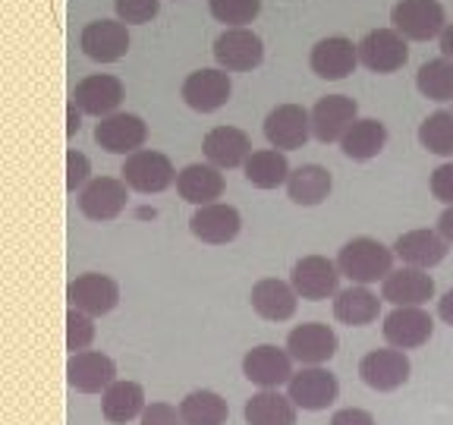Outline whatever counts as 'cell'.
<instances>
[{
	"instance_id": "obj_23",
	"label": "cell",
	"mask_w": 453,
	"mask_h": 425,
	"mask_svg": "<svg viewBox=\"0 0 453 425\" xmlns=\"http://www.w3.org/2000/svg\"><path fill=\"white\" fill-rule=\"evenodd\" d=\"M381 299L396 305H425L428 299H434V277L422 268H396L388 274V281H381Z\"/></svg>"
},
{
	"instance_id": "obj_3",
	"label": "cell",
	"mask_w": 453,
	"mask_h": 425,
	"mask_svg": "<svg viewBox=\"0 0 453 425\" xmlns=\"http://www.w3.org/2000/svg\"><path fill=\"white\" fill-rule=\"evenodd\" d=\"M390 22L406 42H432L447 28V13L438 0H400L390 10Z\"/></svg>"
},
{
	"instance_id": "obj_6",
	"label": "cell",
	"mask_w": 453,
	"mask_h": 425,
	"mask_svg": "<svg viewBox=\"0 0 453 425\" xmlns=\"http://www.w3.org/2000/svg\"><path fill=\"white\" fill-rule=\"evenodd\" d=\"M287 397H290L296 410L305 413H321L340 397V382L334 372L321 366H303L293 372L290 384H287Z\"/></svg>"
},
{
	"instance_id": "obj_5",
	"label": "cell",
	"mask_w": 453,
	"mask_h": 425,
	"mask_svg": "<svg viewBox=\"0 0 453 425\" xmlns=\"http://www.w3.org/2000/svg\"><path fill=\"white\" fill-rule=\"evenodd\" d=\"M66 303H70V309H79L98 319V315H107L120 305V283L107 274H98V271H85V274L70 281Z\"/></svg>"
},
{
	"instance_id": "obj_7",
	"label": "cell",
	"mask_w": 453,
	"mask_h": 425,
	"mask_svg": "<svg viewBox=\"0 0 453 425\" xmlns=\"http://www.w3.org/2000/svg\"><path fill=\"white\" fill-rule=\"evenodd\" d=\"M214 60L226 73H252L265 60V42L252 28H224L214 38Z\"/></svg>"
},
{
	"instance_id": "obj_45",
	"label": "cell",
	"mask_w": 453,
	"mask_h": 425,
	"mask_svg": "<svg viewBox=\"0 0 453 425\" xmlns=\"http://www.w3.org/2000/svg\"><path fill=\"white\" fill-rule=\"evenodd\" d=\"M438 315H441V321H447V325L453 328V290H447L444 297L438 299Z\"/></svg>"
},
{
	"instance_id": "obj_47",
	"label": "cell",
	"mask_w": 453,
	"mask_h": 425,
	"mask_svg": "<svg viewBox=\"0 0 453 425\" xmlns=\"http://www.w3.org/2000/svg\"><path fill=\"white\" fill-rule=\"evenodd\" d=\"M79 127H82V111H79L76 104H70V127H66V133L76 135V133H79Z\"/></svg>"
},
{
	"instance_id": "obj_32",
	"label": "cell",
	"mask_w": 453,
	"mask_h": 425,
	"mask_svg": "<svg viewBox=\"0 0 453 425\" xmlns=\"http://www.w3.org/2000/svg\"><path fill=\"white\" fill-rule=\"evenodd\" d=\"M249 425H296V404L280 390H258L242 410Z\"/></svg>"
},
{
	"instance_id": "obj_22",
	"label": "cell",
	"mask_w": 453,
	"mask_h": 425,
	"mask_svg": "<svg viewBox=\"0 0 453 425\" xmlns=\"http://www.w3.org/2000/svg\"><path fill=\"white\" fill-rule=\"evenodd\" d=\"M242 218L234 205H224V202H214V205L196 208V214L189 218V230L196 240L208 243V246H226L240 236Z\"/></svg>"
},
{
	"instance_id": "obj_41",
	"label": "cell",
	"mask_w": 453,
	"mask_h": 425,
	"mask_svg": "<svg viewBox=\"0 0 453 425\" xmlns=\"http://www.w3.org/2000/svg\"><path fill=\"white\" fill-rule=\"evenodd\" d=\"M139 425H186L180 410H173L170 404H149L142 413Z\"/></svg>"
},
{
	"instance_id": "obj_33",
	"label": "cell",
	"mask_w": 453,
	"mask_h": 425,
	"mask_svg": "<svg viewBox=\"0 0 453 425\" xmlns=\"http://www.w3.org/2000/svg\"><path fill=\"white\" fill-rule=\"evenodd\" d=\"M242 174H246V180L255 186V189H277V186H287L293 170H290V161H287L283 151L262 149V151H252V155H249Z\"/></svg>"
},
{
	"instance_id": "obj_21",
	"label": "cell",
	"mask_w": 453,
	"mask_h": 425,
	"mask_svg": "<svg viewBox=\"0 0 453 425\" xmlns=\"http://www.w3.org/2000/svg\"><path fill=\"white\" fill-rule=\"evenodd\" d=\"M66 382L79 394H104L117 382V362L98 350H85V353L70 356L66 362Z\"/></svg>"
},
{
	"instance_id": "obj_1",
	"label": "cell",
	"mask_w": 453,
	"mask_h": 425,
	"mask_svg": "<svg viewBox=\"0 0 453 425\" xmlns=\"http://www.w3.org/2000/svg\"><path fill=\"white\" fill-rule=\"evenodd\" d=\"M337 268L340 274L349 277L353 283H362V287L388 281V274L394 271V249H388L375 236H353L340 246Z\"/></svg>"
},
{
	"instance_id": "obj_30",
	"label": "cell",
	"mask_w": 453,
	"mask_h": 425,
	"mask_svg": "<svg viewBox=\"0 0 453 425\" xmlns=\"http://www.w3.org/2000/svg\"><path fill=\"white\" fill-rule=\"evenodd\" d=\"M381 315V299L375 293L362 287V283H353L347 290H340L334 297V319L340 325H349V328H365Z\"/></svg>"
},
{
	"instance_id": "obj_35",
	"label": "cell",
	"mask_w": 453,
	"mask_h": 425,
	"mask_svg": "<svg viewBox=\"0 0 453 425\" xmlns=\"http://www.w3.org/2000/svg\"><path fill=\"white\" fill-rule=\"evenodd\" d=\"M416 89L428 101H453V60L450 57H434L425 60L416 73Z\"/></svg>"
},
{
	"instance_id": "obj_4",
	"label": "cell",
	"mask_w": 453,
	"mask_h": 425,
	"mask_svg": "<svg viewBox=\"0 0 453 425\" xmlns=\"http://www.w3.org/2000/svg\"><path fill=\"white\" fill-rule=\"evenodd\" d=\"M406 60H410V44L394 26L372 28L359 42V64L365 70L378 73V76H390V73L403 70Z\"/></svg>"
},
{
	"instance_id": "obj_18",
	"label": "cell",
	"mask_w": 453,
	"mask_h": 425,
	"mask_svg": "<svg viewBox=\"0 0 453 425\" xmlns=\"http://www.w3.org/2000/svg\"><path fill=\"white\" fill-rule=\"evenodd\" d=\"M127 202L129 186L117 177H95L92 183L79 192V212L88 220H98V224L120 218L127 212Z\"/></svg>"
},
{
	"instance_id": "obj_8",
	"label": "cell",
	"mask_w": 453,
	"mask_h": 425,
	"mask_svg": "<svg viewBox=\"0 0 453 425\" xmlns=\"http://www.w3.org/2000/svg\"><path fill=\"white\" fill-rule=\"evenodd\" d=\"M410 356H406V350H372V353H365L359 359V378L365 388L372 390H381V394H388V390H396L403 388L406 382H410Z\"/></svg>"
},
{
	"instance_id": "obj_29",
	"label": "cell",
	"mask_w": 453,
	"mask_h": 425,
	"mask_svg": "<svg viewBox=\"0 0 453 425\" xmlns=\"http://www.w3.org/2000/svg\"><path fill=\"white\" fill-rule=\"evenodd\" d=\"M145 388L139 382H117L101 394V413H104L107 422L113 425H127L133 419H142L145 413Z\"/></svg>"
},
{
	"instance_id": "obj_38",
	"label": "cell",
	"mask_w": 453,
	"mask_h": 425,
	"mask_svg": "<svg viewBox=\"0 0 453 425\" xmlns=\"http://www.w3.org/2000/svg\"><path fill=\"white\" fill-rule=\"evenodd\" d=\"M92 340H95L92 315H85V312H79V309L66 312V350H70V356L85 353V350L92 347Z\"/></svg>"
},
{
	"instance_id": "obj_26",
	"label": "cell",
	"mask_w": 453,
	"mask_h": 425,
	"mask_svg": "<svg viewBox=\"0 0 453 425\" xmlns=\"http://www.w3.org/2000/svg\"><path fill=\"white\" fill-rule=\"evenodd\" d=\"M255 315H262L265 321H287L296 315L299 293L293 290V283L277 281V277H262L249 293Z\"/></svg>"
},
{
	"instance_id": "obj_44",
	"label": "cell",
	"mask_w": 453,
	"mask_h": 425,
	"mask_svg": "<svg viewBox=\"0 0 453 425\" xmlns=\"http://www.w3.org/2000/svg\"><path fill=\"white\" fill-rule=\"evenodd\" d=\"M441 236H444L447 243L453 246V205H447L444 212H441V218H438V227H434Z\"/></svg>"
},
{
	"instance_id": "obj_37",
	"label": "cell",
	"mask_w": 453,
	"mask_h": 425,
	"mask_svg": "<svg viewBox=\"0 0 453 425\" xmlns=\"http://www.w3.org/2000/svg\"><path fill=\"white\" fill-rule=\"evenodd\" d=\"M208 10L226 28H246L262 13V0H208Z\"/></svg>"
},
{
	"instance_id": "obj_39",
	"label": "cell",
	"mask_w": 453,
	"mask_h": 425,
	"mask_svg": "<svg viewBox=\"0 0 453 425\" xmlns=\"http://www.w3.org/2000/svg\"><path fill=\"white\" fill-rule=\"evenodd\" d=\"M113 10H117V19L127 26H145L157 16L161 0H113Z\"/></svg>"
},
{
	"instance_id": "obj_40",
	"label": "cell",
	"mask_w": 453,
	"mask_h": 425,
	"mask_svg": "<svg viewBox=\"0 0 453 425\" xmlns=\"http://www.w3.org/2000/svg\"><path fill=\"white\" fill-rule=\"evenodd\" d=\"M88 174H92V164H88V158H85L79 149L66 151V192L85 189V186L92 183V180H88Z\"/></svg>"
},
{
	"instance_id": "obj_34",
	"label": "cell",
	"mask_w": 453,
	"mask_h": 425,
	"mask_svg": "<svg viewBox=\"0 0 453 425\" xmlns=\"http://www.w3.org/2000/svg\"><path fill=\"white\" fill-rule=\"evenodd\" d=\"M180 416L186 425H224L230 416V406L218 390H189L180 400Z\"/></svg>"
},
{
	"instance_id": "obj_9",
	"label": "cell",
	"mask_w": 453,
	"mask_h": 425,
	"mask_svg": "<svg viewBox=\"0 0 453 425\" xmlns=\"http://www.w3.org/2000/svg\"><path fill=\"white\" fill-rule=\"evenodd\" d=\"M79 48L95 64H117L129 50V26L120 19H95L82 28Z\"/></svg>"
},
{
	"instance_id": "obj_46",
	"label": "cell",
	"mask_w": 453,
	"mask_h": 425,
	"mask_svg": "<svg viewBox=\"0 0 453 425\" xmlns=\"http://www.w3.org/2000/svg\"><path fill=\"white\" fill-rule=\"evenodd\" d=\"M441 54L453 60V22L444 28V35H441Z\"/></svg>"
},
{
	"instance_id": "obj_13",
	"label": "cell",
	"mask_w": 453,
	"mask_h": 425,
	"mask_svg": "<svg viewBox=\"0 0 453 425\" xmlns=\"http://www.w3.org/2000/svg\"><path fill=\"white\" fill-rule=\"evenodd\" d=\"M311 135L325 145L340 142L349 133L356 120H359V104L349 95H325L311 107Z\"/></svg>"
},
{
	"instance_id": "obj_11",
	"label": "cell",
	"mask_w": 453,
	"mask_h": 425,
	"mask_svg": "<svg viewBox=\"0 0 453 425\" xmlns=\"http://www.w3.org/2000/svg\"><path fill=\"white\" fill-rule=\"evenodd\" d=\"M242 375L262 390H277L280 384H290L293 378V356L287 347H274V344H258L242 356Z\"/></svg>"
},
{
	"instance_id": "obj_36",
	"label": "cell",
	"mask_w": 453,
	"mask_h": 425,
	"mask_svg": "<svg viewBox=\"0 0 453 425\" xmlns=\"http://www.w3.org/2000/svg\"><path fill=\"white\" fill-rule=\"evenodd\" d=\"M418 142L438 158H453V111H434L418 127Z\"/></svg>"
},
{
	"instance_id": "obj_28",
	"label": "cell",
	"mask_w": 453,
	"mask_h": 425,
	"mask_svg": "<svg viewBox=\"0 0 453 425\" xmlns=\"http://www.w3.org/2000/svg\"><path fill=\"white\" fill-rule=\"evenodd\" d=\"M331 189H334L331 170L321 167V164H303L287 180V196H290L293 205H303V208L321 205L331 196Z\"/></svg>"
},
{
	"instance_id": "obj_12",
	"label": "cell",
	"mask_w": 453,
	"mask_h": 425,
	"mask_svg": "<svg viewBox=\"0 0 453 425\" xmlns=\"http://www.w3.org/2000/svg\"><path fill=\"white\" fill-rule=\"evenodd\" d=\"M265 139L277 151H296L311 139V113L299 104H277L265 117Z\"/></svg>"
},
{
	"instance_id": "obj_16",
	"label": "cell",
	"mask_w": 453,
	"mask_h": 425,
	"mask_svg": "<svg viewBox=\"0 0 453 425\" xmlns=\"http://www.w3.org/2000/svg\"><path fill=\"white\" fill-rule=\"evenodd\" d=\"M340 340L334 334L331 325H321V321H305L296 325L287 337V353L293 356V362L299 366H325L334 359Z\"/></svg>"
},
{
	"instance_id": "obj_19",
	"label": "cell",
	"mask_w": 453,
	"mask_h": 425,
	"mask_svg": "<svg viewBox=\"0 0 453 425\" xmlns=\"http://www.w3.org/2000/svg\"><path fill=\"white\" fill-rule=\"evenodd\" d=\"M149 139V127L139 113H111L95 127V142L107 155H135Z\"/></svg>"
},
{
	"instance_id": "obj_42",
	"label": "cell",
	"mask_w": 453,
	"mask_h": 425,
	"mask_svg": "<svg viewBox=\"0 0 453 425\" xmlns=\"http://www.w3.org/2000/svg\"><path fill=\"white\" fill-rule=\"evenodd\" d=\"M432 196L444 205H453V161L441 164L432 174Z\"/></svg>"
},
{
	"instance_id": "obj_43",
	"label": "cell",
	"mask_w": 453,
	"mask_h": 425,
	"mask_svg": "<svg viewBox=\"0 0 453 425\" xmlns=\"http://www.w3.org/2000/svg\"><path fill=\"white\" fill-rule=\"evenodd\" d=\"M331 425H375V416L359 406H347V410H337L331 416Z\"/></svg>"
},
{
	"instance_id": "obj_10",
	"label": "cell",
	"mask_w": 453,
	"mask_h": 425,
	"mask_svg": "<svg viewBox=\"0 0 453 425\" xmlns=\"http://www.w3.org/2000/svg\"><path fill=\"white\" fill-rule=\"evenodd\" d=\"M340 277L343 274H340L337 262H331V259H325V255H305V259H299L290 271L293 290L299 293V299H311V303L337 297Z\"/></svg>"
},
{
	"instance_id": "obj_17",
	"label": "cell",
	"mask_w": 453,
	"mask_h": 425,
	"mask_svg": "<svg viewBox=\"0 0 453 425\" xmlns=\"http://www.w3.org/2000/svg\"><path fill=\"white\" fill-rule=\"evenodd\" d=\"M180 95H183L186 107H192V111L214 113L230 101V95H234V82H230V73L220 70V66L218 70H196L183 79Z\"/></svg>"
},
{
	"instance_id": "obj_24",
	"label": "cell",
	"mask_w": 453,
	"mask_h": 425,
	"mask_svg": "<svg viewBox=\"0 0 453 425\" xmlns=\"http://www.w3.org/2000/svg\"><path fill=\"white\" fill-rule=\"evenodd\" d=\"M390 249H394V255L403 265L428 271L444 262L447 252H450V243H447L438 230H410V234L396 236V243Z\"/></svg>"
},
{
	"instance_id": "obj_25",
	"label": "cell",
	"mask_w": 453,
	"mask_h": 425,
	"mask_svg": "<svg viewBox=\"0 0 453 425\" xmlns=\"http://www.w3.org/2000/svg\"><path fill=\"white\" fill-rule=\"evenodd\" d=\"M208 164H214L218 170H236L246 167L249 155H252V142L240 127H214L202 142Z\"/></svg>"
},
{
	"instance_id": "obj_14",
	"label": "cell",
	"mask_w": 453,
	"mask_h": 425,
	"mask_svg": "<svg viewBox=\"0 0 453 425\" xmlns=\"http://www.w3.org/2000/svg\"><path fill=\"white\" fill-rule=\"evenodd\" d=\"M123 95H127V89H123V82L117 76H111V73H92L82 82H76L70 104H76L88 117H101L104 120V117L117 113V107L123 104Z\"/></svg>"
},
{
	"instance_id": "obj_31",
	"label": "cell",
	"mask_w": 453,
	"mask_h": 425,
	"mask_svg": "<svg viewBox=\"0 0 453 425\" xmlns=\"http://www.w3.org/2000/svg\"><path fill=\"white\" fill-rule=\"evenodd\" d=\"M388 145V127L375 117H362L349 127V133L340 139V149L349 161H372Z\"/></svg>"
},
{
	"instance_id": "obj_2",
	"label": "cell",
	"mask_w": 453,
	"mask_h": 425,
	"mask_svg": "<svg viewBox=\"0 0 453 425\" xmlns=\"http://www.w3.org/2000/svg\"><path fill=\"white\" fill-rule=\"evenodd\" d=\"M123 183L129 186L133 192H142V196H157V192L170 189L177 183V170H173V161H170L164 151L155 149H142L135 155H129L123 161Z\"/></svg>"
},
{
	"instance_id": "obj_15",
	"label": "cell",
	"mask_w": 453,
	"mask_h": 425,
	"mask_svg": "<svg viewBox=\"0 0 453 425\" xmlns=\"http://www.w3.org/2000/svg\"><path fill=\"white\" fill-rule=\"evenodd\" d=\"M384 340L394 350H416L434 334V319L422 305H396L381 325Z\"/></svg>"
},
{
	"instance_id": "obj_20",
	"label": "cell",
	"mask_w": 453,
	"mask_h": 425,
	"mask_svg": "<svg viewBox=\"0 0 453 425\" xmlns=\"http://www.w3.org/2000/svg\"><path fill=\"white\" fill-rule=\"evenodd\" d=\"M309 66L319 79H327V82H340L347 79L349 73L359 66V44H353L343 35H331L321 38L309 54Z\"/></svg>"
},
{
	"instance_id": "obj_27",
	"label": "cell",
	"mask_w": 453,
	"mask_h": 425,
	"mask_svg": "<svg viewBox=\"0 0 453 425\" xmlns=\"http://www.w3.org/2000/svg\"><path fill=\"white\" fill-rule=\"evenodd\" d=\"M177 192L183 202L196 208L214 205L224 196V174L214 164H186L177 177Z\"/></svg>"
}]
</instances>
